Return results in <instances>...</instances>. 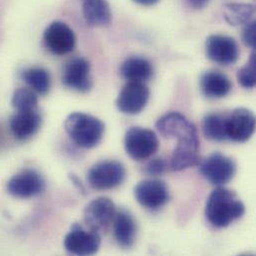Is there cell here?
<instances>
[{
  "label": "cell",
  "mask_w": 256,
  "mask_h": 256,
  "mask_svg": "<svg viewBox=\"0 0 256 256\" xmlns=\"http://www.w3.org/2000/svg\"><path fill=\"white\" fill-rule=\"evenodd\" d=\"M134 196L140 206L150 210L160 208L170 200L166 184L162 180L154 178L138 182L134 188Z\"/></svg>",
  "instance_id": "obj_11"
},
{
  "label": "cell",
  "mask_w": 256,
  "mask_h": 256,
  "mask_svg": "<svg viewBox=\"0 0 256 256\" xmlns=\"http://www.w3.org/2000/svg\"><path fill=\"white\" fill-rule=\"evenodd\" d=\"M42 118L37 110L17 111L10 121L13 136L19 140H26L33 136L41 127Z\"/></svg>",
  "instance_id": "obj_16"
},
{
  "label": "cell",
  "mask_w": 256,
  "mask_h": 256,
  "mask_svg": "<svg viewBox=\"0 0 256 256\" xmlns=\"http://www.w3.org/2000/svg\"><path fill=\"white\" fill-rule=\"evenodd\" d=\"M210 0H186L188 5L194 9H202L204 8Z\"/></svg>",
  "instance_id": "obj_28"
},
{
  "label": "cell",
  "mask_w": 256,
  "mask_h": 256,
  "mask_svg": "<svg viewBox=\"0 0 256 256\" xmlns=\"http://www.w3.org/2000/svg\"><path fill=\"white\" fill-rule=\"evenodd\" d=\"M232 86L230 80L220 71H208L200 78L202 93L208 98L218 99L226 97L230 94Z\"/></svg>",
  "instance_id": "obj_17"
},
{
  "label": "cell",
  "mask_w": 256,
  "mask_h": 256,
  "mask_svg": "<svg viewBox=\"0 0 256 256\" xmlns=\"http://www.w3.org/2000/svg\"><path fill=\"white\" fill-rule=\"evenodd\" d=\"M134 2L138 3V4H142V5H152L154 3H156L158 0H134Z\"/></svg>",
  "instance_id": "obj_29"
},
{
  "label": "cell",
  "mask_w": 256,
  "mask_h": 256,
  "mask_svg": "<svg viewBox=\"0 0 256 256\" xmlns=\"http://www.w3.org/2000/svg\"><path fill=\"white\" fill-rule=\"evenodd\" d=\"M160 142L154 132L148 128L132 127L125 136V150L134 160H144L152 156Z\"/></svg>",
  "instance_id": "obj_5"
},
{
  "label": "cell",
  "mask_w": 256,
  "mask_h": 256,
  "mask_svg": "<svg viewBox=\"0 0 256 256\" xmlns=\"http://www.w3.org/2000/svg\"><path fill=\"white\" fill-rule=\"evenodd\" d=\"M198 166L204 178L214 186H224L230 182L236 172L234 160L222 152L210 154L200 160Z\"/></svg>",
  "instance_id": "obj_6"
},
{
  "label": "cell",
  "mask_w": 256,
  "mask_h": 256,
  "mask_svg": "<svg viewBox=\"0 0 256 256\" xmlns=\"http://www.w3.org/2000/svg\"><path fill=\"white\" fill-rule=\"evenodd\" d=\"M46 47L55 55L70 53L76 44V37L73 30L64 22H52L44 32Z\"/></svg>",
  "instance_id": "obj_13"
},
{
  "label": "cell",
  "mask_w": 256,
  "mask_h": 256,
  "mask_svg": "<svg viewBox=\"0 0 256 256\" xmlns=\"http://www.w3.org/2000/svg\"><path fill=\"white\" fill-rule=\"evenodd\" d=\"M116 216V206L108 198H98L87 204L84 222L88 228L98 234L106 232Z\"/></svg>",
  "instance_id": "obj_7"
},
{
  "label": "cell",
  "mask_w": 256,
  "mask_h": 256,
  "mask_svg": "<svg viewBox=\"0 0 256 256\" xmlns=\"http://www.w3.org/2000/svg\"><path fill=\"white\" fill-rule=\"evenodd\" d=\"M45 188L43 176L36 170L26 168L13 176L7 182V192L17 198H31Z\"/></svg>",
  "instance_id": "obj_9"
},
{
  "label": "cell",
  "mask_w": 256,
  "mask_h": 256,
  "mask_svg": "<svg viewBox=\"0 0 256 256\" xmlns=\"http://www.w3.org/2000/svg\"><path fill=\"white\" fill-rule=\"evenodd\" d=\"M90 69V63L86 59L80 57L72 59L64 68L62 76L63 84L81 93L88 92L93 85Z\"/></svg>",
  "instance_id": "obj_15"
},
{
  "label": "cell",
  "mask_w": 256,
  "mask_h": 256,
  "mask_svg": "<svg viewBox=\"0 0 256 256\" xmlns=\"http://www.w3.org/2000/svg\"><path fill=\"white\" fill-rule=\"evenodd\" d=\"M206 53L208 59L220 64H234L240 57V49L236 40L226 35H212L206 42Z\"/></svg>",
  "instance_id": "obj_12"
},
{
  "label": "cell",
  "mask_w": 256,
  "mask_h": 256,
  "mask_svg": "<svg viewBox=\"0 0 256 256\" xmlns=\"http://www.w3.org/2000/svg\"><path fill=\"white\" fill-rule=\"evenodd\" d=\"M256 7L248 3H228L224 6V16L228 23L234 26L242 25L254 20Z\"/></svg>",
  "instance_id": "obj_22"
},
{
  "label": "cell",
  "mask_w": 256,
  "mask_h": 256,
  "mask_svg": "<svg viewBox=\"0 0 256 256\" xmlns=\"http://www.w3.org/2000/svg\"><path fill=\"white\" fill-rule=\"evenodd\" d=\"M11 103L17 111L37 110L38 98L34 91L27 88H20L14 92Z\"/></svg>",
  "instance_id": "obj_24"
},
{
  "label": "cell",
  "mask_w": 256,
  "mask_h": 256,
  "mask_svg": "<svg viewBox=\"0 0 256 256\" xmlns=\"http://www.w3.org/2000/svg\"><path fill=\"white\" fill-rule=\"evenodd\" d=\"M83 15L91 26H107L112 20V12L106 0H84Z\"/></svg>",
  "instance_id": "obj_19"
},
{
  "label": "cell",
  "mask_w": 256,
  "mask_h": 256,
  "mask_svg": "<svg viewBox=\"0 0 256 256\" xmlns=\"http://www.w3.org/2000/svg\"><path fill=\"white\" fill-rule=\"evenodd\" d=\"M242 30V40L246 45L254 49L256 47V21L252 20L250 22L244 24Z\"/></svg>",
  "instance_id": "obj_27"
},
{
  "label": "cell",
  "mask_w": 256,
  "mask_h": 256,
  "mask_svg": "<svg viewBox=\"0 0 256 256\" xmlns=\"http://www.w3.org/2000/svg\"><path fill=\"white\" fill-rule=\"evenodd\" d=\"M21 76L34 92L41 95L48 93L51 85V79L50 74L44 68L33 67L26 69L22 72Z\"/></svg>",
  "instance_id": "obj_23"
},
{
  "label": "cell",
  "mask_w": 256,
  "mask_h": 256,
  "mask_svg": "<svg viewBox=\"0 0 256 256\" xmlns=\"http://www.w3.org/2000/svg\"><path fill=\"white\" fill-rule=\"evenodd\" d=\"M101 246L100 234L83 228L82 226L75 224L64 238L66 250L76 256H93L98 252Z\"/></svg>",
  "instance_id": "obj_8"
},
{
  "label": "cell",
  "mask_w": 256,
  "mask_h": 256,
  "mask_svg": "<svg viewBox=\"0 0 256 256\" xmlns=\"http://www.w3.org/2000/svg\"><path fill=\"white\" fill-rule=\"evenodd\" d=\"M148 88L142 82L128 81L121 90L116 105L120 112L127 115L140 114L148 104Z\"/></svg>",
  "instance_id": "obj_10"
},
{
  "label": "cell",
  "mask_w": 256,
  "mask_h": 256,
  "mask_svg": "<svg viewBox=\"0 0 256 256\" xmlns=\"http://www.w3.org/2000/svg\"><path fill=\"white\" fill-rule=\"evenodd\" d=\"M64 126L72 140L84 148H92L98 146L105 132V125L101 120L80 112L69 115Z\"/></svg>",
  "instance_id": "obj_3"
},
{
  "label": "cell",
  "mask_w": 256,
  "mask_h": 256,
  "mask_svg": "<svg viewBox=\"0 0 256 256\" xmlns=\"http://www.w3.org/2000/svg\"><path fill=\"white\" fill-rule=\"evenodd\" d=\"M226 120L228 114L212 113L206 115L202 120V132L206 138L216 142L226 140Z\"/></svg>",
  "instance_id": "obj_21"
},
{
  "label": "cell",
  "mask_w": 256,
  "mask_h": 256,
  "mask_svg": "<svg viewBox=\"0 0 256 256\" xmlns=\"http://www.w3.org/2000/svg\"><path fill=\"white\" fill-rule=\"evenodd\" d=\"M256 55L254 51L250 55V61L238 72V80L240 84L246 89H252L256 83Z\"/></svg>",
  "instance_id": "obj_25"
},
{
  "label": "cell",
  "mask_w": 256,
  "mask_h": 256,
  "mask_svg": "<svg viewBox=\"0 0 256 256\" xmlns=\"http://www.w3.org/2000/svg\"><path fill=\"white\" fill-rule=\"evenodd\" d=\"M168 168V164L164 158H156L152 160L144 166V172L150 176H160Z\"/></svg>",
  "instance_id": "obj_26"
},
{
  "label": "cell",
  "mask_w": 256,
  "mask_h": 256,
  "mask_svg": "<svg viewBox=\"0 0 256 256\" xmlns=\"http://www.w3.org/2000/svg\"><path fill=\"white\" fill-rule=\"evenodd\" d=\"M121 76L128 81L144 82L152 75V66L148 60L142 57L127 58L120 68Z\"/></svg>",
  "instance_id": "obj_20"
},
{
  "label": "cell",
  "mask_w": 256,
  "mask_h": 256,
  "mask_svg": "<svg viewBox=\"0 0 256 256\" xmlns=\"http://www.w3.org/2000/svg\"><path fill=\"white\" fill-rule=\"evenodd\" d=\"M126 178V168L118 160H102L94 164L88 172V182L98 190L115 188L123 184Z\"/></svg>",
  "instance_id": "obj_4"
},
{
  "label": "cell",
  "mask_w": 256,
  "mask_h": 256,
  "mask_svg": "<svg viewBox=\"0 0 256 256\" xmlns=\"http://www.w3.org/2000/svg\"><path fill=\"white\" fill-rule=\"evenodd\" d=\"M246 206L232 190L218 188L210 194L206 206V216L216 228H224L242 218Z\"/></svg>",
  "instance_id": "obj_2"
},
{
  "label": "cell",
  "mask_w": 256,
  "mask_h": 256,
  "mask_svg": "<svg viewBox=\"0 0 256 256\" xmlns=\"http://www.w3.org/2000/svg\"><path fill=\"white\" fill-rule=\"evenodd\" d=\"M256 130V117L250 110L238 108L228 114L226 134L228 140L244 142L248 140Z\"/></svg>",
  "instance_id": "obj_14"
},
{
  "label": "cell",
  "mask_w": 256,
  "mask_h": 256,
  "mask_svg": "<svg viewBox=\"0 0 256 256\" xmlns=\"http://www.w3.org/2000/svg\"><path fill=\"white\" fill-rule=\"evenodd\" d=\"M113 230L115 240L119 246L125 248L134 246L136 236V224L130 212L126 210L116 212Z\"/></svg>",
  "instance_id": "obj_18"
},
{
  "label": "cell",
  "mask_w": 256,
  "mask_h": 256,
  "mask_svg": "<svg viewBox=\"0 0 256 256\" xmlns=\"http://www.w3.org/2000/svg\"><path fill=\"white\" fill-rule=\"evenodd\" d=\"M156 126L164 136L178 140L170 162L172 170L178 172L198 164L200 158L198 130L190 120L178 112H172L160 117Z\"/></svg>",
  "instance_id": "obj_1"
}]
</instances>
